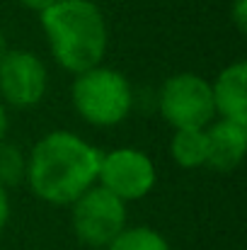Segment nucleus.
<instances>
[{
	"label": "nucleus",
	"instance_id": "nucleus-17",
	"mask_svg": "<svg viewBox=\"0 0 247 250\" xmlns=\"http://www.w3.org/2000/svg\"><path fill=\"white\" fill-rule=\"evenodd\" d=\"M7 51V42H5V34L0 32V59H2V54Z\"/></svg>",
	"mask_w": 247,
	"mask_h": 250
},
{
	"label": "nucleus",
	"instance_id": "nucleus-7",
	"mask_svg": "<svg viewBox=\"0 0 247 250\" xmlns=\"http://www.w3.org/2000/svg\"><path fill=\"white\" fill-rule=\"evenodd\" d=\"M49 73L44 61L24 49H7L0 59V97L12 107H34L44 100Z\"/></svg>",
	"mask_w": 247,
	"mask_h": 250
},
{
	"label": "nucleus",
	"instance_id": "nucleus-1",
	"mask_svg": "<svg viewBox=\"0 0 247 250\" xmlns=\"http://www.w3.org/2000/svg\"><path fill=\"white\" fill-rule=\"evenodd\" d=\"M102 151L82 136L58 129L41 136L27 156L24 182L46 204L71 207L82 192L97 185Z\"/></svg>",
	"mask_w": 247,
	"mask_h": 250
},
{
	"label": "nucleus",
	"instance_id": "nucleus-10",
	"mask_svg": "<svg viewBox=\"0 0 247 250\" xmlns=\"http://www.w3.org/2000/svg\"><path fill=\"white\" fill-rule=\"evenodd\" d=\"M170 156L177 166L187 170L206 166L209 161L206 129H174V136L170 139Z\"/></svg>",
	"mask_w": 247,
	"mask_h": 250
},
{
	"label": "nucleus",
	"instance_id": "nucleus-16",
	"mask_svg": "<svg viewBox=\"0 0 247 250\" xmlns=\"http://www.w3.org/2000/svg\"><path fill=\"white\" fill-rule=\"evenodd\" d=\"M5 131H7V112H5V104L0 102V141L5 139Z\"/></svg>",
	"mask_w": 247,
	"mask_h": 250
},
{
	"label": "nucleus",
	"instance_id": "nucleus-2",
	"mask_svg": "<svg viewBox=\"0 0 247 250\" xmlns=\"http://www.w3.org/2000/svg\"><path fill=\"white\" fill-rule=\"evenodd\" d=\"M39 17L51 56L61 68L78 76L102 66L109 29L102 10L92 0H58Z\"/></svg>",
	"mask_w": 247,
	"mask_h": 250
},
{
	"label": "nucleus",
	"instance_id": "nucleus-14",
	"mask_svg": "<svg viewBox=\"0 0 247 250\" xmlns=\"http://www.w3.org/2000/svg\"><path fill=\"white\" fill-rule=\"evenodd\" d=\"M7 219H10V197H7V189L0 185V231L5 229Z\"/></svg>",
	"mask_w": 247,
	"mask_h": 250
},
{
	"label": "nucleus",
	"instance_id": "nucleus-9",
	"mask_svg": "<svg viewBox=\"0 0 247 250\" xmlns=\"http://www.w3.org/2000/svg\"><path fill=\"white\" fill-rule=\"evenodd\" d=\"M206 141H209V161L206 166L221 172H228L240 166L247 146V124L218 119L206 126Z\"/></svg>",
	"mask_w": 247,
	"mask_h": 250
},
{
	"label": "nucleus",
	"instance_id": "nucleus-8",
	"mask_svg": "<svg viewBox=\"0 0 247 250\" xmlns=\"http://www.w3.org/2000/svg\"><path fill=\"white\" fill-rule=\"evenodd\" d=\"M213 109L221 119L247 124V63L235 61L226 66L211 83Z\"/></svg>",
	"mask_w": 247,
	"mask_h": 250
},
{
	"label": "nucleus",
	"instance_id": "nucleus-5",
	"mask_svg": "<svg viewBox=\"0 0 247 250\" xmlns=\"http://www.w3.org/2000/svg\"><path fill=\"white\" fill-rule=\"evenodd\" d=\"M71 226L90 248H107L126 229V202L109 189L92 185L71 204Z\"/></svg>",
	"mask_w": 247,
	"mask_h": 250
},
{
	"label": "nucleus",
	"instance_id": "nucleus-12",
	"mask_svg": "<svg viewBox=\"0 0 247 250\" xmlns=\"http://www.w3.org/2000/svg\"><path fill=\"white\" fill-rule=\"evenodd\" d=\"M24 170H27V156L12 146L5 144V139L0 141V185L7 189L12 185L24 182Z\"/></svg>",
	"mask_w": 247,
	"mask_h": 250
},
{
	"label": "nucleus",
	"instance_id": "nucleus-3",
	"mask_svg": "<svg viewBox=\"0 0 247 250\" xmlns=\"http://www.w3.org/2000/svg\"><path fill=\"white\" fill-rule=\"evenodd\" d=\"M71 100L87 124L107 129L129 117L133 107V90L124 73L107 66H95L76 76Z\"/></svg>",
	"mask_w": 247,
	"mask_h": 250
},
{
	"label": "nucleus",
	"instance_id": "nucleus-15",
	"mask_svg": "<svg viewBox=\"0 0 247 250\" xmlns=\"http://www.w3.org/2000/svg\"><path fill=\"white\" fill-rule=\"evenodd\" d=\"M22 7H27V10H32V12H44V10H49L54 2H58V0H17Z\"/></svg>",
	"mask_w": 247,
	"mask_h": 250
},
{
	"label": "nucleus",
	"instance_id": "nucleus-13",
	"mask_svg": "<svg viewBox=\"0 0 247 250\" xmlns=\"http://www.w3.org/2000/svg\"><path fill=\"white\" fill-rule=\"evenodd\" d=\"M230 17H233V22H235L238 32H245L247 29V0H233Z\"/></svg>",
	"mask_w": 247,
	"mask_h": 250
},
{
	"label": "nucleus",
	"instance_id": "nucleus-6",
	"mask_svg": "<svg viewBox=\"0 0 247 250\" xmlns=\"http://www.w3.org/2000/svg\"><path fill=\"white\" fill-rule=\"evenodd\" d=\"M158 182V170L148 153L138 148H114L102 153L97 185L116 194L121 202H138Z\"/></svg>",
	"mask_w": 247,
	"mask_h": 250
},
{
	"label": "nucleus",
	"instance_id": "nucleus-4",
	"mask_svg": "<svg viewBox=\"0 0 247 250\" xmlns=\"http://www.w3.org/2000/svg\"><path fill=\"white\" fill-rule=\"evenodd\" d=\"M158 109L174 129H206L216 117L211 83L199 73H174L158 92Z\"/></svg>",
	"mask_w": 247,
	"mask_h": 250
},
{
	"label": "nucleus",
	"instance_id": "nucleus-11",
	"mask_svg": "<svg viewBox=\"0 0 247 250\" xmlns=\"http://www.w3.org/2000/svg\"><path fill=\"white\" fill-rule=\"evenodd\" d=\"M107 250H170V243L151 226H126Z\"/></svg>",
	"mask_w": 247,
	"mask_h": 250
}]
</instances>
